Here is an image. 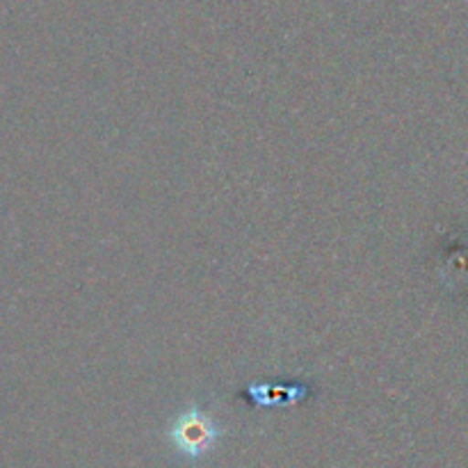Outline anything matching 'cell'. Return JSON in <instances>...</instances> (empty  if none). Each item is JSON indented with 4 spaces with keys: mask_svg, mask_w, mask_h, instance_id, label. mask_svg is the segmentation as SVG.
Instances as JSON below:
<instances>
[{
    "mask_svg": "<svg viewBox=\"0 0 468 468\" xmlns=\"http://www.w3.org/2000/svg\"><path fill=\"white\" fill-rule=\"evenodd\" d=\"M309 393L304 384H292V387H270V384H259V387L247 388V398L254 405H288V402H297Z\"/></svg>",
    "mask_w": 468,
    "mask_h": 468,
    "instance_id": "obj_2",
    "label": "cell"
},
{
    "mask_svg": "<svg viewBox=\"0 0 468 468\" xmlns=\"http://www.w3.org/2000/svg\"><path fill=\"white\" fill-rule=\"evenodd\" d=\"M219 437V425L215 423L213 416L204 410L201 405H190L172 425V439L174 448L181 452L183 457L190 460H199L206 452L213 451L215 441Z\"/></svg>",
    "mask_w": 468,
    "mask_h": 468,
    "instance_id": "obj_1",
    "label": "cell"
}]
</instances>
